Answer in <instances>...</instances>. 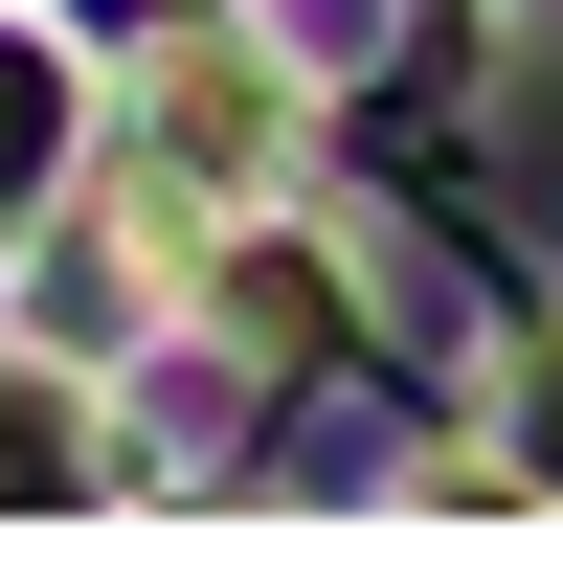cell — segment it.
Masks as SVG:
<instances>
[{
	"label": "cell",
	"instance_id": "cell-1",
	"mask_svg": "<svg viewBox=\"0 0 563 563\" xmlns=\"http://www.w3.org/2000/svg\"><path fill=\"white\" fill-rule=\"evenodd\" d=\"M519 203L563 225V45H541V90H519Z\"/></svg>",
	"mask_w": 563,
	"mask_h": 563
}]
</instances>
